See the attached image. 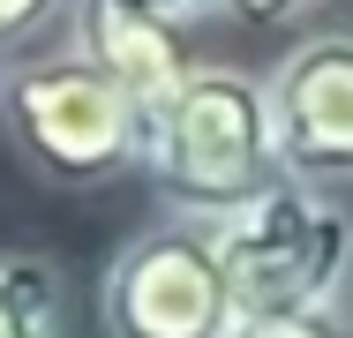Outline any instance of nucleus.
<instances>
[{"mask_svg":"<svg viewBox=\"0 0 353 338\" xmlns=\"http://www.w3.org/2000/svg\"><path fill=\"white\" fill-rule=\"evenodd\" d=\"M68 46L128 90V106H136L143 121H158V113L188 90V75L203 68L196 53H188V30L143 15V8H128V0H75Z\"/></svg>","mask_w":353,"mask_h":338,"instance_id":"obj_6","label":"nucleus"},{"mask_svg":"<svg viewBox=\"0 0 353 338\" xmlns=\"http://www.w3.org/2000/svg\"><path fill=\"white\" fill-rule=\"evenodd\" d=\"M143 181L165 203V218H188V226H225L233 210L271 196L285 181L279 128H271V83L248 68L203 61L188 75V90L150 121Z\"/></svg>","mask_w":353,"mask_h":338,"instance_id":"obj_1","label":"nucleus"},{"mask_svg":"<svg viewBox=\"0 0 353 338\" xmlns=\"http://www.w3.org/2000/svg\"><path fill=\"white\" fill-rule=\"evenodd\" d=\"M0 338H68L61 331V270L38 256H0Z\"/></svg>","mask_w":353,"mask_h":338,"instance_id":"obj_7","label":"nucleus"},{"mask_svg":"<svg viewBox=\"0 0 353 338\" xmlns=\"http://www.w3.org/2000/svg\"><path fill=\"white\" fill-rule=\"evenodd\" d=\"M98 324L105 338H233L241 316L211 226L165 218L121 241V256L98 278Z\"/></svg>","mask_w":353,"mask_h":338,"instance_id":"obj_4","label":"nucleus"},{"mask_svg":"<svg viewBox=\"0 0 353 338\" xmlns=\"http://www.w3.org/2000/svg\"><path fill=\"white\" fill-rule=\"evenodd\" d=\"M128 8H143V15H158V23H173V30H188V23H203V15H218L225 0H128Z\"/></svg>","mask_w":353,"mask_h":338,"instance_id":"obj_10","label":"nucleus"},{"mask_svg":"<svg viewBox=\"0 0 353 338\" xmlns=\"http://www.w3.org/2000/svg\"><path fill=\"white\" fill-rule=\"evenodd\" d=\"M293 8H308V0H225V15H241V23H285Z\"/></svg>","mask_w":353,"mask_h":338,"instance_id":"obj_11","label":"nucleus"},{"mask_svg":"<svg viewBox=\"0 0 353 338\" xmlns=\"http://www.w3.org/2000/svg\"><path fill=\"white\" fill-rule=\"evenodd\" d=\"M233 316L241 324H301V316H346L353 293V218L339 196L279 181L271 196L211 226Z\"/></svg>","mask_w":353,"mask_h":338,"instance_id":"obj_2","label":"nucleus"},{"mask_svg":"<svg viewBox=\"0 0 353 338\" xmlns=\"http://www.w3.org/2000/svg\"><path fill=\"white\" fill-rule=\"evenodd\" d=\"M233 338H353L346 316H301V324H241Z\"/></svg>","mask_w":353,"mask_h":338,"instance_id":"obj_9","label":"nucleus"},{"mask_svg":"<svg viewBox=\"0 0 353 338\" xmlns=\"http://www.w3.org/2000/svg\"><path fill=\"white\" fill-rule=\"evenodd\" d=\"M0 128L30 173L53 188H105L121 173H143L150 121L128 106V90L90 68L83 53H23L0 68Z\"/></svg>","mask_w":353,"mask_h":338,"instance_id":"obj_3","label":"nucleus"},{"mask_svg":"<svg viewBox=\"0 0 353 338\" xmlns=\"http://www.w3.org/2000/svg\"><path fill=\"white\" fill-rule=\"evenodd\" d=\"M279 166L301 188H353V30H316L271 75Z\"/></svg>","mask_w":353,"mask_h":338,"instance_id":"obj_5","label":"nucleus"},{"mask_svg":"<svg viewBox=\"0 0 353 338\" xmlns=\"http://www.w3.org/2000/svg\"><path fill=\"white\" fill-rule=\"evenodd\" d=\"M68 15H75V0H0V68L38 53V38Z\"/></svg>","mask_w":353,"mask_h":338,"instance_id":"obj_8","label":"nucleus"}]
</instances>
